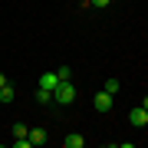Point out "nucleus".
<instances>
[{
  "instance_id": "obj_1",
  "label": "nucleus",
  "mask_w": 148,
  "mask_h": 148,
  "mask_svg": "<svg viewBox=\"0 0 148 148\" xmlns=\"http://www.w3.org/2000/svg\"><path fill=\"white\" fill-rule=\"evenodd\" d=\"M53 102H56V106H73V102H76V86H73V79H69V82H59L56 89H53Z\"/></svg>"
},
{
  "instance_id": "obj_2",
  "label": "nucleus",
  "mask_w": 148,
  "mask_h": 148,
  "mask_svg": "<svg viewBox=\"0 0 148 148\" xmlns=\"http://www.w3.org/2000/svg\"><path fill=\"white\" fill-rule=\"evenodd\" d=\"M92 106H95V112H112V106H115V95L112 92H95V99H92Z\"/></svg>"
},
{
  "instance_id": "obj_3",
  "label": "nucleus",
  "mask_w": 148,
  "mask_h": 148,
  "mask_svg": "<svg viewBox=\"0 0 148 148\" xmlns=\"http://www.w3.org/2000/svg\"><path fill=\"white\" fill-rule=\"evenodd\" d=\"M128 122H132L135 128H145V125H148V112L138 106V109H132V112H128Z\"/></svg>"
},
{
  "instance_id": "obj_4",
  "label": "nucleus",
  "mask_w": 148,
  "mask_h": 148,
  "mask_svg": "<svg viewBox=\"0 0 148 148\" xmlns=\"http://www.w3.org/2000/svg\"><path fill=\"white\" fill-rule=\"evenodd\" d=\"M36 86H40V89H49V92H53L56 86H59V76H56V73H43L40 79H36Z\"/></svg>"
},
{
  "instance_id": "obj_5",
  "label": "nucleus",
  "mask_w": 148,
  "mask_h": 148,
  "mask_svg": "<svg viewBox=\"0 0 148 148\" xmlns=\"http://www.w3.org/2000/svg\"><path fill=\"white\" fill-rule=\"evenodd\" d=\"M30 142L33 145H46L49 142V132H46V128H30Z\"/></svg>"
},
{
  "instance_id": "obj_6",
  "label": "nucleus",
  "mask_w": 148,
  "mask_h": 148,
  "mask_svg": "<svg viewBox=\"0 0 148 148\" xmlns=\"http://www.w3.org/2000/svg\"><path fill=\"white\" fill-rule=\"evenodd\" d=\"M82 145H86V138H82L79 132H73V135L63 138V148H82Z\"/></svg>"
},
{
  "instance_id": "obj_7",
  "label": "nucleus",
  "mask_w": 148,
  "mask_h": 148,
  "mask_svg": "<svg viewBox=\"0 0 148 148\" xmlns=\"http://www.w3.org/2000/svg\"><path fill=\"white\" fill-rule=\"evenodd\" d=\"M16 99V92H13V86L7 82V86H0V102H3V106H10V102Z\"/></svg>"
},
{
  "instance_id": "obj_8",
  "label": "nucleus",
  "mask_w": 148,
  "mask_h": 148,
  "mask_svg": "<svg viewBox=\"0 0 148 148\" xmlns=\"http://www.w3.org/2000/svg\"><path fill=\"white\" fill-rule=\"evenodd\" d=\"M33 99H36V106H49V102H53V92H49V89H40V86H36V95H33Z\"/></svg>"
},
{
  "instance_id": "obj_9",
  "label": "nucleus",
  "mask_w": 148,
  "mask_h": 148,
  "mask_svg": "<svg viewBox=\"0 0 148 148\" xmlns=\"http://www.w3.org/2000/svg\"><path fill=\"white\" fill-rule=\"evenodd\" d=\"M10 132H13V138H27V135H30V128L23 125V122H13V128H10Z\"/></svg>"
},
{
  "instance_id": "obj_10",
  "label": "nucleus",
  "mask_w": 148,
  "mask_h": 148,
  "mask_svg": "<svg viewBox=\"0 0 148 148\" xmlns=\"http://www.w3.org/2000/svg\"><path fill=\"white\" fill-rule=\"evenodd\" d=\"M56 76H59V82H69V79H73V66H59Z\"/></svg>"
},
{
  "instance_id": "obj_11",
  "label": "nucleus",
  "mask_w": 148,
  "mask_h": 148,
  "mask_svg": "<svg viewBox=\"0 0 148 148\" xmlns=\"http://www.w3.org/2000/svg\"><path fill=\"white\" fill-rule=\"evenodd\" d=\"M119 89H122V82H119V79H106V92H112V95H115Z\"/></svg>"
},
{
  "instance_id": "obj_12",
  "label": "nucleus",
  "mask_w": 148,
  "mask_h": 148,
  "mask_svg": "<svg viewBox=\"0 0 148 148\" xmlns=\"http://www.w3.org/2000/svg\"><path fill=\"white\" fill-rule=\"evenodd\" d=\"M30 145H33L30 135H27V138H13V148H30Z\"/></svg>"
},
{
  "instance_id": "obj_13",
  "label": "nucleus",
  "mask_w": 148,
  "mask_h": 148,
  "mask_svg": "<svg viewBox=\"0 0 148 148\" xmlns=\"http://www.w3.org/2000/svg\"><path fill=\"white\" fill-rule=\"evenodd\" d=\"M89 7H102L106 10V7H112V0H89Z\"/></svg>"
},
{
  "instance_id": "obj_14",
  "label": "nucleus",
  "mask_w": 148,
  "mask_h": 148,
  "mask_svg": "<svg viewBox=\"0 0 148 148\" xmlns=\"http://www.w3.org/2000/svg\"><path fill=\"white\" fill-rule=\"evenodd\" d=\"M7 82H10V79H7V76H3V73H0V86H7Z\"/></svg>"
},
{
  "instance_id": "obj_15",
  "label": "nucleus",
  "mask_w": 148,
  "mask_h": 148,
  "mask_svg": "<svg viewBox=\"0 0 148 148\" xmlns=\"http://www.w3.org/2000/svg\"><path fill=\"white\" fill-rule=\"evenodd\" d=\"M142 109H145V112H148V95H145V99H142Z\"/></svg>"
},
{
  "instance_id": "obj_16",
  "label": "nucleus",
  "mask_w": 148,
  "mask_h": 148,
  "mask_svg": "<svg viewBox=\"0 0 148 148\" xmlns=\"http://www.w3.org/2000/svg\"><path fill=\"white\" fill-rule=\"evenodd\" d=\"M112 3H119V0H112Z\"/></svg>"
}]
</instances>
